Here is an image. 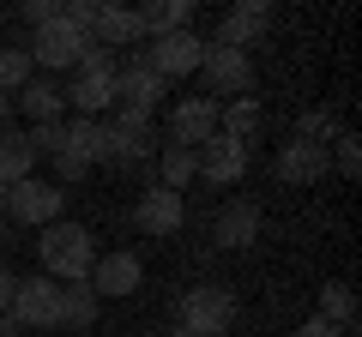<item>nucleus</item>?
<instances>
[{
    "mask_svg": "<svg viewBox=\"0 0 362 337\" xmlns=\"http://www.w3.org/2000/svg\"><path fill=\"white\" fill-rule=\"evenodd\" d=\"M97 235L85 229V223H49V229H37V265L42 277H54V283H85L90 265H97Z\"/></svg>",
    "mask_w": 362,
    "mask_h": 337,
    "instance_id": "obj_1",
    "label": "nucleus"
},
{
    "mask_svg": "<svg viewBox=\"0 0 362 337\" xmlns=\"http://www.w3.org/2000/svg\"><path fill=\"white\" fill-rule=\"evenodd\" d=\"M235 319H242V307H235V295L223 283H194L175 295V325L194 337H230Z\"/></svg>",
    "mask_w": 362,
    "mask_h": 337,
    "instance_id": "obj_2",
    "label": "nucleus"
},
{
    "mask_svg": "<svg viewBox=\"0 0 362 337\" xmlns=\"http://www.w3.org/2000/svg\"><path fill=\"white\" fill-rule=\"evenodd\" d=\"M115 73H121L115 54H109V49H90L85 61L73 66V85H61L66 109H73L78 121H97L109 103H115Z\"/></svg>",
    "mask_w": 362,
    "mask_h": 337,
    "instance_id": "obj_3",
    "label": "nucleus"
},
{
    "mask_svg": "<svg viewBox=\"0 0 362 337\" xmlns=\"http://www.w3.org/2000/svg\"><path fill=\"white\" fill-rule=\"evenodd\" d=\"M151 157H157L151 115H127V109H121L115 121H97V163L133 168V163H151Z\"/></svg>",
    "mask_w": 362,
    "mask_h": 337,
    "instance_id": "obj_4",
    "label": "nucleus"
},
{
    "mask_svg": "<svg viewBox=\"0 0 362 337\" xmlns=\"http://www.w3.org/2000/svg\"><path fill=\"white\" fill-rule=\"evenodd\" d=\"M61 211H66V187L54 181L25 175L6 187V223H18V229H49V223H61Z\"/></svg>",
    "mask_w": 362,
    "mask_h": 337,
    "instance_id": "obj_5",
    "label": "nucleus"
},
{
    "mask_svg": "<svg viewBox=\"0 0 362 337\" xmlns=\"http://www.w3.org/2000/svg\"><path fill=\"white\" fill-rule=\"evenodd\" d=\"M90 49H97V42H90V37H78L73 25H61V18H54V25H42V30H30V42H25L30 66H37L42 78H49V73H73V66L85 61Z\"/></svg>",
    "mask_w": 362,
    "mask_h": 337,
    "instance_id": "obj_6",
    "label": "nucleus"
},
{
    "mask_svg": "<svg viewBox=\"0 0 362 337\" xmlns=\"http://www.w3.org/2000/svg\"><path fill=\"white\" fill-rule=\"evenodd\" d=\"M145 66H151L163 85H175V78H194L199 61H206V37L199 30H169V37H151L145 42Z\"/></svg>",
    "mask_w": 362,
    "mask_h": 337,
    "instance_id": "obj_7",
    "label": "nucleus"
},
{
    "mask_svg": "<svg viewBox=\"0 0 362 337\" xmlns=\"http://www.w3.org/2000/svg\"><path fill=\"white\" fill-rule=\"evenodd\" d=\"M199 78H206V97L223 103V97H247L254 91V54L242 49H223V42H206V61H199Z\"/></svg>",
    "mask_w": 362,
    "mask_h": 337,
    "instance_id": "obj_8",
    "label": "nucleus"
},
{
    "mask_svg": "<svg viewBox=\"0 0 362 337\" xmlns=\"http://www.w3.org/2000/svg\"><path fill=\"white\" fill-rule=\"evenodd\" d=\"M6 313L25 325V337L30 331H54V325H61V283L42 277V271L18 277V295H13V307H6Z\"/></svg>",
    "mask_w": 362,
    "mask_h": 337,
    "instance_id": "obj_9",
    "label": "nucleus"
},
{
    "mask_svg": "<svg viewBox=\"0 0 362 337\" xmlns=\"http://www.w3.org/2000/svg\"><path fill=\"white\" fill-rule=\"evenodd\" d=\"M194 163H199V181H211V187H223V193H230V187H242L254 151H247L242 139H230V133H211V139L194 151Z\"/></svg>",
    "mask_w": 362,
    "mask_h": 337,
    "instance_id": "obj_10",
    "label": "nucleus"
},
{
    "mask_svg": "<svg viewBox=\"0 0 362 337\" xmlns=\"http://www.w3.org/2000/svg\"><path fill=\"white\" fill-rule=\"evenodd\" d=\"M181 223H187V199L169 193V187H145L139 205H133V229L151 235V241H169V235H181Z\"/></svg>",
    "mask_w": 362,
    "mask_h": 337,
    "instance_id": "obj_11",
    "label": "nucleus"
},
{
    "mask_svg": "<svg viewBox=\"0 0 362 337\" xmlns=\"http://www.w3.org/2000/svg\"><path fill=\"white\" fill-rule=\"evenodd\" d=\"M163 97H169V85L145 66V54L133 49V61H121V73H115V103L127 109V115H157Z\"/></svg>",
    "mask_w": 362,
    "mask_h": 337,
    "instance_id": "obj_12",
    "label": "nucleus"
},
{
    "mask_svg": "<svg viewBox=\"0 0 362 337\" xmlns=\"http://www.w3.org/2000/svg\"><path fill=\"white\" fill-rule=\"evenodd\" d=\"M259 223H266V217H259V205L235 193V199H223L218 217H211V241H218L223 253H242V247L259 241Z\"/></svg>",
    "mask_w": 362,
    "mask_h": 337,
    "instance_id": "obj_13",
    "label": "nucleus"
},
{
    "mask_svg": "<svg viewBox=\"0 0 362 337\" xmlns=\"http://www.w3.org/2000/svg\"><path fill=\"white\" fill-rule=\"evenodd\" d=\"M211 133H218V103H211V97H175V103H169V145L199 151Z\"/></svg>",
    "mask_w": 362,
    "mask_h": 337,
    "instance_id": "obj_14",
    "label": "nucleus"
},
{
    "mask_svg": "<svg viewBox=\"0 0 362 337\" xmlns=\"http://www.w3.org/2000/svg\"><path fill=\"white\" fill-rule=\"evenodd\" d=\"M90 289H97V301H115V295H133V289L145 283V265H139V253H97V265H90V277H85Z\"/></svg>",
    "mask_w": 362,
    "mask_h": 337,
    "instance_id": "obj_15",
    "label": "nucleus"
},
{
    "mask_svg": "<svg viewBox=\"0 0 362 337\" xmlns=\"http://www.w3.org/2000/svg\"><path fill=\"white\" fill-rule=\"evenodd\" d=\"M266 30H272V6H266V0H242V6H230V13L218 18V37H211V42H223V49H242V54H247L259 37H266Z\"/></svg>",
    "mask_w": 362,
    "mask_h": 337,
    "instance_id": "obj_16",
    "label": "nucleus"
},
{
    "mask_svg": "<svg viewBox=\"0 0 362 337\" xmlns=\"http://www.w3.org/2000/svg\"><path fill=\"white\" fill-rule=\"evenodd\" d=\"M272 175H278L284 187H314V181H326V151L290 139V145H278V157H272Z\"/></svg>",
    "mask_w": 362,
    "mask_h": 337,
    "instance_id": "obj_17",
    "label": "nucleus"
},
{
    "mask_svg": "<svg viewBox=\"0 0 362 337\" xmlns=\"http://www.w3.org/2000/svg\"><path fill=\"white\" fill-rule=\"evenodd\" d=\"M13 115H25L30 127H37V121H66V97H61V85H54V78H42V73H30V78H25V91L13 97Z\"/></svg>",
    "mask_w": 362,
    "mask_h": 337,
    "instance_id": "obj_18",
    "label": "nucleus"
},
{
    "mask_svg": "<svg viewBox=\"0 0 362 337\" xmlns=\"http://www.w3.org/2000/svg\"><path fill=\"white\" fill-rule=\"evenodd\" d=\"M90 42L97 49H127V42H145L139 37V13L133 6H97V25H90Z\"/></svg>",
    "mask_w": 362,
    "mask_h": 337,
    "instance_id": "obj_19",
    "label": "nucleus"
},
{
    "mask_svg": "<svg viewBox=\"0 0 362 337\" xmlns=\"http://www.w3.org/2000/svg\"><path fill=\"white\" fill-rule=\"evenodd\" d=\"M139 13V37H169V30H194V0H151V6H133Z\"/></svg>",
    "mask_w": 362,
    "mask_h": 337,
    "instance_id": "obj_20",
    "label": "nucleus"
},
{
    "mask_svg": "<svg viewBox=\"0 0 362 337\" xmlns=\"http://www.w3.org/2000/svg\"><path fill=\"white\" fill-rule=\"evenodd\" d=\"M218 133H230V139L254 145L259 133H266V109H259V97H235V103H218Z\"/></svg>",
    "mask_w": 362,
    "mask_h": 337,
    "instance_id": "obj_21",
    "label": "nucleus"
},
{
    "mask_svg": "<svg viewBox=\"0 0 362 337\" xmlns=\"http://www.w3.org/2000/svg\"><path fill=\"white\" fill-rule=\"evenodd\" d=\"M157 187H169V193H187V181H199V163L187 145H157Z\"/></svg>",
    "mask_w": 362,
    "mask_h": 337,
    "instance_id": "obj_22",
    "label": "nucleus"
},
{
    "mask_svg": "<svg viewBox=\"0 0 362 337\" xmlns=\"http://www.w3.org/2000/svg\"><path fill=\"white\" fill-rule=\"evenodd\" d=\"M25 175H37V151H30V139L18 127H6L0 133V187L25 181Z\"/></svg>",
    "mask_w": 362,
    "mask_h": 337,
    "instance_id": "obj_23",
    "label": "nucleus"
},
{
    "mask_svg": "<svg viewBox=\"0 0 362 337\" xmlns=\"http://www.w3.org/2000/svg\"><path fill=\"white\" fill-rule=\"evenodd\" d=\"M97 313H103V301H97L90 283H61V325L66 331H90Z\"/></svg>",
    "mask_w": 362,
    "mask_h": 337,
    "instance_id": "obj_24",
    "label": "nucleus"
},
{
    "mask_svg": "<svg viewBox=\"0 0 362 337\" xmlns=\"http://www.w3.org/2000/svg\"><path fill=\"white\" fill-rule=\"evenodd\" d=\"M314 319L338 325V331H356V289H350V283H326V289H320V313H314Z\"/></svg>",
    "mask_w": 362,
    "mask_h": 337,
    "instance_id": "obj_25",
    "label": "nucleus"
},
{
    "mask_svg": "<svg viewBox=\"0 0 362 337\" xmlns=\"http://www.w3.org/2000/svg\"><path fill=\"white\" fill-rule=\"evenodd\" d=\"M338 133H344V127H338V115H332V109H308V115L296 121V133H290V139H302V145H320V151H326V145H332Z\"/></svg>",
    "mask_w": 362,
    "mask_h": 337,
    "instance_id": "obj_26",
    "label": "nucleus"
},
{
    "mask_svg": "<svg viewBox=\"0 0 362 337\" xmlns=\"http://www.w3.org/2000/svg\"><path fill=\"white\" fill-rule=\"evenodd\" d=\"M30 73H37V66H30L25 49H0V91H6V97L25 91V78H30Z\"/></svg>",
    "mask_w": 362,
    "mask_h": 337,
    "instance_id": "obj_27",
    "label": "nucleus"
},
{
    "mask_svg": "<svg viewBox=\"0 0 362 337\" xmlns=\"http://www.w3.org/2000/svg\"><path fill=\"white\" fill-rule=\"evenodd\" d=\"M61 151H73L78 157V163H90V168H97V121H66V145H61Z\"/></svg>",
    "mask_w": 362,
    "mask_h": 337,
    "instance_id": "obj_28",
    "label": "nucleus"
},
{
    "mask_svg": "<svg viewBox=\"0 0 362 337\" xmlns=\"http://www.w3.org/2000/svg\"><path fill=\"white\" fill-rule=\"evenodd\" d=\"M326 168H338V175H356L362 168V139L356 133H338V139L326 145Z\"/></svg>",
    "mask_w": 362,
    "mask_h": 337,
    "instance_id": "obj_29",
    "label": "nucleus"
},
{
    "mask_svg": "<svg viewBox=\"0 0 362 337\" xmlns=\"http://www.w3.org/2000/svg\"><path fill=\"white\" fill-rule=\"evenodd\" d=\"M25 139H30V151H37V157H54V151L66 145V121H37Z\"/></svg>",
    "mask_w": 362,
    "mask_h": 337,
    "instance_id": "obj_30",
    "label": "nucleus"
},
{
    "mask_svg": "<svg viewBox=\"0 0 362 337\" xmlns=\"http://www.w3.org/2000/svg\"><path fill=\"white\" fill-rule=\"evenodd\" d=\"M97 6H103V0H61V25H73L78 37H90V25H97Z\"/></svg>",
    "mask_w": 362,
    "mask_h": 337,
    "instance_id": "obj_31",
    "label": "nucleus"
},
{
    "mask_svg": "<svg viewBox=\"0 0 362 337\" xmlns=\"http://www.w3.org/2000/svg\"><path fill=\"white\" fill-rule=\"evenodd\" d=\"M54 13H61V0H18V18H25L30 30H42V25H54Z\"/></svg>",
    "mask_w": 362,
    "mask_h": 337,
    "instance_id": "obj_32",
    "label": "nucleus"
},
{
    "mask_svg": "<svg viewBox=\"0 0 362 337\" xmlns=\"http://www.w3.org/2000/svg\"><path fill=\"white\" fill-rule=\"evenodd\" d=\"M290 337H356V331H338V325H326V319H302Z\"/></svg>",
    "mask_w": 362,
    "mask_h": 337,
    "instance_id": "obj_33",
    "label": "nucleus"
},
{
    "mask_svg": "<svg viewBox=\"0 0 362 337\" xmlns=\"http://www.w3.org/2000/svg\"><path fill=\"white\" fill-rule=\"evenodd\" d=\"M13 295H18V271H13V265H0V313L13 307Z\"/></svg>",
    "mask_w": 362,
    "mask_h": 337,
    "instance_id": "obj_34",
    "label": "nucleus"
},
{
    "mask_svg": "<svg viewBox=\"0 0 362 337\" xmlns=\"http://www.w3.org/2000/svg\"><path fill=\"white\" fill-rule=\"evenodd\" d=\"M0 337H25V325H18L13 313H0Z\"/></svg>",
    "mask_w": 362,
    "mask_h": 337,
    "instance_id": "obj_35",
    "label": "nucleus"
},
{
    "mask_svg": "<svg viewBox=\"0 0 362 337\" xmlns=\"http://www.w3.org/2000/svg\"><path fill=\"white\" fill-rule=\"evenodd\" d=\"M6 127H13V97L0 91V133H6Z\"/></svg>",
    "mask_w": 362,
    "mask_h": 337,
    "instance_id": "obj_36",
    "label": "nucleus"
},
{
    "mask_svg": "<svg viewBox=\"0 0 362 337\" xmlns=\"http://www.w3.org/2000/svg\"><path fill=\"white\" fill-rule=\"evenodd\" d=\"M163 337H194V331H181V325H169V331H163Z\"/></svg>",
    "mask_w": 362,
    "mask_h": 337,
    "instance_id": "obj_37",
    "label": "nucleus"
},
{
    "mask_svg": "<svg viewBox=\"0 0 362 337\" xmlns=\"http://www.w3.org/2000/svg\"><path fill=\"white\" fill-rule=\"evenodd\" d=\"M0 223H6V187H0Z\"/></svg>",
    "mask_w": 362,
    "mask_h": 337,
    "instance_id": "obj_38",
    "label": "nucleus"
},
{
    "mask_svg": "<svg viewBox=\"0 0 362 337\" xmlns=\"http://www.w3.org/2000/svg\"><path fill=\"white\" fill-rule=\"evenodd\" d=\"M0 235H6V223H0Z\"/></svg>",
    "mask_w": 362,
    "mask_h": 337,
    "instance_id": "obj_39",
    "label": "nucleus"
}]
</instances>
